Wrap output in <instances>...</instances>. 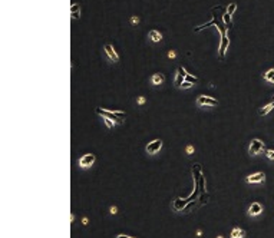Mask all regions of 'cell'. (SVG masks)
Segmentation results:
<instances>
[{"mask_svg":"<svg viewBox=\"0 0 274 238\" xmlns=\"http://www.w3.org/2000/svg\"><path fill=\"white\" fill-rule=\"evenodd\" d=\"M95 112L98 113V115L101 116H105V118H108V119H111V121H113L115 123H122L125 119V116H126V113L125 112H121V110H112V109H101V108H96L95 109Z\"/></svg>","mask_w":274,"mask_h":238,"instance_id":"cell-1","label":"cell"},{"mask_svg":"<svg viewBox=\"0 0 274 238\" xmlns=\"http://www.w3.org/2000/svg\"><path fill=\"white\" fill-rule=\"evenodd\" d=\"M95 161H96L95 154H85L78 159V165H79V168H82V169H88V168H91L92 165L95 164Z\"/></svg>","mask_w":274,"mask_h":238,"instance_id":"cell-2","label":"cell"},{"mask_svg":"<svg viewBox=\"0 0 274 238\" xmlns=\"http://www.w3.org/2000/svg\"><path fill=\"white\" fill-rule=\"evenodd\" d=\"M266 149V145H264V142L260 141V139H253V141L250 142V145H248V154L250 155H258L260 152H263Z\"/></svg>","mask_w":274,"mask_h":238,"instance_id":"cell-3","label":"cell"},{"mask_svg":"<svg viewBox=\"0 0 274 238\" xmlns=\"http://www.w3.org/2000/svg\"><path fill=\"white\" fill-rule=\"evenodd\" d=\"M161 148H162V141L161 139H154V141L148 142V145L145 146V151H146V154L155 155L161 151Z\"/></svg>","mask_w":274,"mask_h":238,"instance_id":"cell-4","label":"cell"},{"mask_svg":"<svg viewBox=\"0 0 274 238\" xmlns=\"http://www.w3.org/2000/svg\"><path fill=\"white\" fill-rule=\"evenodd\" d=\"M197 105L198 106H217L218 101L214 99L212 96H207V95H200L197 98Z\"/></svg>","mask_w":274,"mask_h":238,"instance_id":"cell-5","label":"cell"},{"mask_svg":"<svg viewBox=\"0 0 274 238\" xmlns=\"http://www.w3.org/2000/svg\"><path fill=\"white\" fill-rule=\"evenodd\" d=\"M228 43H230V40H228V29H227L221 36V45H220V49H218L220 59H224V55H225V52L228 49Z\"/></svg>","mask_w":274,"mask_h":238,"instance_id":"cell-6","label":"cell"},{"mask_svg":"<svg viewBox=\"0 0 274 238\" xmlns=\"http://www.w3.org/2000/svg\"><path fill=\"white\" fill-rule=\"evenodd\" d=\"M104 50H105V53H106V56L111 59L113 63H118V62H119V55L116 53L115 47H113L111 43H106V45L104 46Z\"/></svg>","mask_w":274,"mask_h":238,"instance_id":"cell-7","label":"cell"},{"mask_svg":"<svg viewBox=\"0 0 274 238\" xmlns=\"http://www.w3.org/2000/svg\"><path fill=\"white\" fill-rule=\"evenodd\" d=\"M266 181V174L264 172H255L253 175H248L245 178L247 184H263Z\"/></svg>","mask_w":274,"mask_h":238,"instance_id":"cell-8","label":"cell"},{"mask_svg":"<svg viewBox=\"0 0 274 238\" xmlns=\"http://www.w3.org/2000/svg\"><path fill=\"white\" fill-rule=\"evenodd\" d=\"M188 73H187V71L184 69L182 66H179L178 69H176V75H175V79H174V83H175L176 88H181V85L185 82L184 80V77L187 76Z\"/></svg>","mask_w":274,"mask_h":238,"instance_id":"cell-9","label":"cell"},{"mask_svg":"<svg viewBox=\"0 0 274 238\" xmlns=\"http://www.w3.org/2000/svg\"><path fill=\"white\" fill-rule=\"evenodd\" d=\"M263 212V205L260 202H251V205L248 206V215L250 217H258Z\"/></svg>","mask_w":274,"mask_h":238,"instance_id":"cell-10","label":"cell"},{"mask_svg":"<svg viewBox=\"0 0 274 238\" xmlns=\"http://www.w3.org/2000/svg\"><path fill=\"white\" fill-rule=\"evenodd\" d=\"M165 82V75L164 73H154L151 76V83L154 86H158V85H162Z\"/></svg>","mask_w":274,"mask_h":238,"instance_id":"cell-11","label":"cell"},{"mask_svg":"<svg viewBox=\"0 0 274 238\" xmlns=\"http://www.w3.org/2000/svg\"><path fill=\"white\" fill-rule=\"evenodd\" d=\"M148 39H149L151 42H154V43H159V42L162 40V35L158 32V30L152 29V30L148 32Z\"/></svg>","mask_w":274,"mask_h":238,"instance_id":"cell-12","label":"cell"},{"mask_svg":"<svg viewBox=\"0 0 274 238\" xmlns=\"http://www.w3.org/2000/svg\"><path fill=\"white\" fill-rule=\"evenodd\" d=\"M245 237V231L240 228V227H235L231 230V234H230V238H244Z\"/></svg>","mask_w":274,"mask_h":238,"instance_id":"cell-13","label":"cell"},{"mask_svg":"<svg viewBox=\"0 0 274 238\" xmlns=\"http://www.w3.org/2000/svg\"><path fill=\"white\" fill-rule=\"evenodd\" d=\"M263 79L264 80H267V82H271V83H274V68H271V69H268L264 75H263Z\"/></svg>","mask_w":274,"mask_h":238,"instance_id":"cell-14","label":"cell"},{"mask_svg":"<svg viewBox=\"0 0 274 238\" xmlns=\"http://www.w3.org/2000/svg\"><path fill=\"white\" fill-rule=\"evenodd\" d=\"M273 108H274V101H273V102H270L268 105H266V106H264V108L260 110V115L261 116L267 115L268 112H271V110H273Z\"/></svg>","mask_w":274,"mask_h":238,"instance_id":"cell-15","label":"cell"},{"mask_svg":"<svg viewBox=\"0 0 274 238\" xmlns=\"http://www.w3.org/2000/svg\"><path fill=\"white\" fill-rule=\"evenodd\" d=\"M235 10H237V5H235V3H231V5H228V7H227V14H228V16H233Z\"/></svg>","mask_w":274,"mask_h":238,"instance_id":"cell-16","label":"cell"},{"mask_svg":"<svg viewBox=\"0 0 274 238\" xmlns=\"http://www.w3.org/2000/svg\"><path fill=\"white\" fill-rule=\"evenodd\" d=\"M102 119H104L105 125H106V126H108L109 129H112L113 126H115V122H113V121H111V119H108V118H105V116H102Z\"/></svg>","mask_w":274,"mask_h":238,"instance_id":"cell-17","label":"cell"},{"mask_svg":"<svg viewBox=\"0 0 274 238\" xmlns=\"http://www.w3.org/2000/svg\"><path fill=\"white\" fill-rule=\"evenodd\" d=\"M185 79H187V82H189V83H198V79H197L195 76L187 75V76H185Z\"/></svg>","mask_w":274,"mask_h":238,"instance_id":"cell-18","label":"cell"},{"mask_svg":"<svg viewBox=\"0 0 274 238\" xmlns=\"http://www.w3.org/2000/svg\"><path fill=\"white\" fill-rule=\"evenodd\" d=\"M266 155H267L268 159L274 161V149H267V151H266Z\"/></svg>","mask_w":274,"mask_h":238,"instance_id":"cell-19","label":"cell"},{"mask_svg":"<svg viewBox=\"0 0 274 238\" xmlns=\"http://www.w3.org/2000/svg\"><path fill=\"white\" fill-rule=\"evenodd\" d=\"M71 12H80V6H79L78 3H73L72 6H71Z\"/></svg>","mask_w":274,"mask_h":238,"instance_id":"cell-20","label":"cell"},{"mask_svg":"<svg viewBox=\"0 0 274 238\" xmlns=\"http://www.w3.org/2000/svg\"><path fill=\"white\" fill-rule=\"evenodd\" d=\"M181 88H182V89H189V88H192V83H189V82L185 80V82L181 85Z\"/></svg>","mask_w":274,"mask_h":238,"instance_id":"cell-21","label":"cell"},{"mask_svg":"<svg viewBox=\"0 0 274 238\" xmlns=\"http://www.w3.org/2000/svg\"><path fill=\"white\" fill-rule=\"evenodd\" d=\"M131 23H132V25H138V23H139V17H138V16H132V17H131Z\"/></svg>","mask_w":274,"mask_h":238,"instance_id":"cell-22","label":"cell"},{"mask_svg":"<svg viewBox=\"0 0 274 238\" xmlns=\"http://www.w3.org/2000/svg\"><path fill=\"white\" fill-rule=\"evenodd\" d=\"M116 212H118V208L115 205H112L111 208H109V214H111V215H115Z\"/></svg>","mask_w":274,"mask_h":238,"instance_id":"cell-23","label":"cell"},{"mask_svg":"<svg viewBox=\"0 0 274 238\" xmlns=\"http://www.w3.org/2000/svg\"><path fill=\"white\" fill-rule=\"evenodd\" d=\"M115 238H134V237H131V235H128V234H118Z\"/></svg>","mask_w":274,"mask_h":238,"instance_id":"cell-24","label":"cell"},{"mask_svg":"<svg viewBox=\"0 0 274 238\" xmlns=\"http://www.w3.org/2000/svg\"><path fill=\"white\" fill-rule=\"evenodd\" d=\"M79 16H80V12H73V13H72V19H73V20L79 19Z\"/></svg>","mask_w":274,"mask_h":238,"instance_id":"cell-25","label":"cell"},{"mask_svg":"<svg viewBox=\"0 0 274 238\" xmlns=\"http://www.w3.org/2000/svg\"><path fill=\"white\" fill-rule=\"evenodd\" d=\"M176 56V53H175V50H171V52H168V58H171V59H174Z\"/></svg>","mask_w":274,"mask_h":238,"instance_id":"cell-26","label":"cell"},{"mask_svg":"<svg viewBox=\"0 0 274 238\" xmlns=\"http://www.w3.org/2000/svg\"><path fill=\"white\" fill-rule=\"evenodd\" d=\"M192 152H194V146H191V145H189V146H187V154L191 155Z\"/></svg>","mask_w":274,"mask_h":238,"instance_id":"cell-27","label":"cell"},{"mask_svg":"<svg viewBox=\"0 0 274 238\" xmlns=\"http://www.w3.org/2000/svg\"><path fill=\"white\" fill-rule=\"evenodd\" d=\"M145 101H146V99H145L144 96H139V98H138V103H139V105H142V103H145Z\"/></svg>","mask_w":274,"mask_h":238,"instance_id":"cell-28","label":"cell"},{"mask_svg":"<svg viewBox=\"0 0 274 238\" xmlns=\"http://www.w3.org/2000/svg\"><path fill=\"white\" fill-rule=\"evenodd\" d=\"M82 224H83V225H86V224H88V218H86V217H83V218H82Z\"/></svg>","mask_w":274,"mask_h":238,"instance_id":"cell-29","label":"cell"},{"mask_svg":"<svg viewBox=\"0 0 274 238\" xmlns=\"http://www.w3.org/2000/svg\"><path fill=\"white\" fill-rule=\"evenodd\" d=\"M73 221H75V214H72V215H71V222H73Z\"/></svg>","mask_w":274,"mask_h":238,"instance_id":"cell-30","label":"cell"},{"mask_svg":"<svg viewBox=\"0 0 274 238\" xmlns=\"http://www.w3.org/2000/svg\"><path fill=\"white\" fill-rule=\"evenodd\" d=\"M197 235H198V237H201V235H202V232H201V230H198V231H197Z\"/></svg>","mask_w":274,"mask_h":238,"instance_id":"cell-31","label":"cell"},{"mask_svg":"<svg viewBox=\"0 0 274 238\" xmlns=\"http://www.w3.org/2000/svg\"><path fill=\"white\" fill-rule=\"evenodd\" d=\"M217 238H224V237H222V235H218V237H217Z\"/></svg>","mask_w":274,"mask_h":238,"instance_id":"cell-32","label":"cell"}]
</instances>
